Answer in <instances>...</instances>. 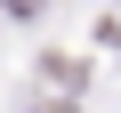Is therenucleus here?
<instances>
[{"instance_id": "nucleus-1", "label": "nucleus", "mask_w": 121, "mask_h": 113, "mask_svg": "<svg viewBox=\"0 0 121 113\" xmlns=\"http://www.w3.org/2000/svg\"><path fill=\"white\" fill-rule=\"evenodd\" d=\"M40 73H48L56 89H81V56H40Z\"/></svg>"}, {"instance_id": "nucleus-2", "label": "nucleus", "mask_w": 121, "mask_h": 113, "mask_svg": "<svg viewBox=\"0 0 121 113\" xmlns=\"http://www.w3.org/2000/svg\"><path fill=\"white\" fill-rule=\"evenodd\" d=\"M40 8H48V0H8V16H40Z\"/></svg>"}, {"instance_id": "nucleus-3", "label": "nucleus", "mask_w": 121, "mask_h": 113, "mask_svg": "<svg viewBox=\"0 0 121 113\" xmlns=\"http://www.w3.org/2000/svg\"><path fill=\"white\" fill-rule=\"evenodd\" d=\"M40 113H73V105H40Z\"/></svg>"}]
</instances>
